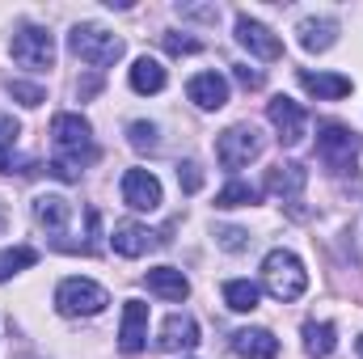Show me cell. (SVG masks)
<instances>
[{
	"label": "cell",
	"instance_id": "35",
	"mask_svg": "<svg viewBox=\"0 0 363 359\" xmlns=\"http://www.w3.org/2000/svg\"><path fill=\"white\" fill-rule=\"evenodd\" d=\"M359 359H363V334H359Z\"/></svg>",
	"mask_w": 363,
	"mask_h": 359
},
{
	"label": "cell",
	"instance_id": "3",
	"mask_svg": "<svg viewBox=\"0 0 363 359\" xmlns=\"http://www.w3.org/2000/svg\"><path fill=\"white\" fill-rule=\"evenodd\" d=\"M262 287L271 292L279 304L300 300L304 287H308V270H304V263L291 250H271L267 263H262Z\"/></svg>",
	"mask_w": 363,
	"mask_h": 359
},
{
	"label": "cell",
	"instance_id": "13",
	"mask_svg": "<svg viewBox=\"0 0 363 359\" xmlns=\"http://www.w3.org/2000/svg\"><path fill=\"white\" fill-rule=\"evenodd\" d=\"M304 186H308V170L300 161H287V165H274L271 174H267V186L262 190L274 194V199H283V203H300Z\"/></svg>",
	"mask_w": 363,
	"mask_h": 359
},
{
	"label": "cell",
	"instance_id": "8",
	"mask_svg": "<svg viewBox=\"0 0 363 359\" xmlns=\"http://www.w3.org/2000/svg\"><path fill=\"white\" fill-rule=\"evenodd\" d=\"M267 118H271L274 131H279V144H287V148H296V144L308 136V114H304V106L291 101V97H274L271 106H267Z\"/></svg>",
	"mask_w": 363,
	"mask_h": 359
},
{
	"label": "cell",
	"instance_id": "7",
	"mask_svg": "<svg viewBox=\"0 0 363 359\" xmlns=\"http://www.w3.org/2000/svg\"><path fill=\"white\" fill-rule=\"evenodd\" d=\"M13 60H17L21 68H30V72L51 68V64H55V38H51V30H43V26H21V30L13 34Z\"/></svg>",
	"mask_w": 363,
	"mask_h": 359
},
{
	"label": "cell",
	"instance_id": "21",
	"mask_svg": "<svg viewBox=\"0 0 363 359\" xmlns=\"http://www.w3.org/2000/svg\"><path fill=\"white\" fill-rule=\"evenodd\" d=\"M165 64L161 60H152V55H140L135 64H131V89L135 93H161L165 89Z\"/></svg>",
	"mask_w": 363,
	"mask_h": 359
},
{
	"label": "cell",
	"instance_id": "10",
	"mask_svg": "<svg viewBox=\"0 0 363 359\" xmlns=\"http://www.w3.org/2000/svg\"><path fill=\"white\" fill-rule=\"evenodd\" d=\"M123 203L135 211H157L161 207V182L152 170H127L123 174Z\"/></svg>",
	"mask_w": 363,
	"mask_h": 359
},
{
	"label": "cell",
	"instance_id": "4",
	"mask_svg": "<svg viewBox=\"0 0 363 359\" xmlns=\"http://www.w3.org/2000/svg\"><path fill=\"white\" fill-rule=\"evenodd\" d=\"M359 148H363V140L351 127H342V123H317V157H321L325 170H334V174L355 170Z\"/></svg>",
	"mask_w": 363,
	"mask_h": 359
},
{
	"label": "cell",
	"instance_id": "25",
	"mask_svg": "<svg viewBox=\"0 0 363 359\" xmlns=\"http://www.w3.org/2000/svg\"><path fill=\"white\" fill-rule=\"evenodd\" d=\"M258 194H262V190L250 186V182H228V186L216 194V207H224V211H228V207H250V203H258Z\"/></svg>",
	"mask_w": 363,
	"mask_h": 359
},
{
	"label": "cell",
	"instance_id": "34",
	"mask_svg": "<svg viewBox=\"0 0 363 359\" xmlns=\"http://www.w3.org/2000/svg\"><path fill=\"white\" fill-rule=\"evenodd\" d=\"M0 228H4V203H0Z\"/></svg>",
	"mask_w": 363,
	"mask_h": 359
},
{
	"label": "cell",
	"instance_id": "32",
	"mask_svg": "<svg viewBox=\"0 0 363 359\" xmlns=\"http://www.w3.org/2000/svg\"><path fill=\"white\" fill-rule=\"evenodd\" d=\"M233 72H237V81H241L245 89H262V72H258V68H250V64H237Z\"/></svg>",
	"mask_w": 363,
	"mask_h": 359
},
{
	"label": "cell",
	"instance_id": "33",
	"mask_svg": "<svg viewBox=\"0 0 363 359\" xmlns=\"http://www.w3.org/2000/svg\"><path fill=\"white\" fill-rule=\"evenodd\" d=\"M182 17H203V21H216L220 9L216 4H182Z\"/></svg>",
	"mask_w": 363,
	"mask_h": 359
},
{
	"label": "cell",
	"instance_id": "31",
	"mask_svg": "<svg viewBox=\"0 0 363 359\" xmlns=\"http://www.w3.org/2000/svg\"><path fill=\"white\" fill-rule=\"evenodd\" d=\"M178 182L186 186V190H190V194H194V190L203 186V174H199V165H194V161H186V165H178Z\"/></svg>",
	"mask_w": 363,
	"mask_h": 359
},
{
	"label": "cell",
	"instance_id": "14",
	"mask_svg": "<svg viewBox=\"0 0 363 359\" xmlns=\"http://www.w3.org/2000/svg\"><path fill=\"white\" fill-rule=\"evenodd\" d=\"M157 347L161 351H194L199 347V321L190 313H169L161 334H157Z\"/></svg>",
	"mask_w": 363,
	"mask_h": 359
},
{
	"label": "cell",
	"instance_id": "5",
	"mask_svg": "<svg viewBox=\"0 0 363 359\" xmlns=\"http://www.w3.org/2000/svg\"><path fill=\"white\" fill-rule=\"evenodd\" d=\"M262 148H267L262 131H258L254 123H237V127L220 131V140H216V161H220L224 170H245L250 161L262 157Z\"/></svg>",
	"mask_w": 363,
	"mask_h": 359
},
{
	"label": "cell",
	"instance_id": "28",
	"mask_svg": "<svg viewBox=\"0 0 363 359\" xmlns=\"http://www.w3.org/2000/svg\"><path fill=\"white\" fill-rule=\"evenodd\" d=\"M9 93H13V97H17L21 106H30V110L47 101V93L38 89V85H26V81H9Z\"/></svg>",
	"mask_w": 363,
	"mask_h": 359
},
{
	"label": "cell",
	"instance_id": "20",
	"mask_svg": "<svg viewBox=\"0 0 363 359\" xmlns=\"http://www.w3.org/2000/svg\"><path fill=\"white\" fill-rule=\"evenodd\" d=\"M300 85L304 93L321 97V101H338L351 93V77H338V72H300Z\"/></svg>",
	"mask_w": 363,
	"mask_h": 359
},
{
	"label": "cell",
	"instance_id": "18",
	"mask_svg": "<svg viewBox=\"0 0 363 359\" xmlns=\"http://www.w3.org/2000/svg\"><path fill=\"white\" fill-rule=\"evenodd\" d=\"M296 34H300V47L304 51H330L334 43H338V21L334 17H304L300 26H296Z\"/></svg>",
	"mask_w": 363,
	"mask_h": 359
},
{
	"label": "cell",
	"instance_id": "23",
	"mask_svg": "<svg viewBox=\"0 0 363 359\" xmlns=\"http://www.w3.org/2000/svg\"><path fill=\"white\" fill-rule=\"evenodd\" d=\"M224 304H228L233 313H254V309H258V283H250V279H228V283H224Z\"/></svg>",
	"mask_w": 363,
	"mask_h": 359
},
{
	"label": "cell",
	"instance_id": "22",
	"mask_svg": "<svg viewBox=\"0 0 363 359\" xmlns=\"http://www.w3.org/2000/svg\"><path fill=\"white\" fill-rule=\"evenodd\" d=\"M334 347H338V330L330 321H304V351L308 355L325 359V355H334Z\"/></svg>",
	"mask_w": 363,
	"mask_h": 359
},
{
	"label": "cell",
	"instance_id": "11",
	"mask_svg": "<svg viewBox=\"0 0 363 359\" xmlns=\"http://www.w3.org/2000/svg\"><path fill=\"white\" fill-rule=\"evenodd\" d=\"M144 343H148V304H144V300H127V304H123L118 351H123V355H140Z\"/></svg>",
	"mask_w": 363,
	"mask_h": 359
},
{
	"label": "cell",
	"instance_id": "30",
	"mask_svg": "<svg viewBox=\"0 0 363 359\" xmlns=\"http://www.w3.org/2000/svg\"><path fill=\"white\" fill-rule=\"evenodd\" d=\"M17 136H21V123H17L13 114H4V110H0V153H4V148H13V144H17Z\"/></svg>",
	"mask_w": 363,
	"mask_h": 359
},
{
	"label": "cell",
	"instance_id": "1",
	"mask_svg": "<svg viewBox=\"0 0 363 359\" xmlns=\"http://www.w3.org/2000/svg\"><path fill=\"white\" fill-rule=\"evenodd\" d=\"M51 144H55V157H51L47 170L60 182H81L85 165L93 161L89 118H81V114H55L51 118Z\"/></svg>",
	"mask_w": 363,
	"mask_h": 359
},
{
	"label": "cell",
	"instance_id": "6",
	"mask_svg": "<svg viewBox=\"0 0 363 359\" xmlns=\"http://www.w3.org/2000/svg\"><path fill=\"white\" fill-rule=\"evenodd\" d=\"M106 304H110V292L93 279H81V275H72L55 287V309L64 317H97Z\"/></svg>",
	"mask_w": 363,
	"mask_h": 359
},
{
	"label": "cell",
	"instance_id": "26",
	"mask_svg": "<svg viewBox=\"0 0 363 359\" xmlns=\"http://www.w3.org/2000/svg\"><path fill=\"white\" fill-rule=\"evenodd\" d=\"M127 140H131V148L135 153H152L161 140H157V123H144V118H135L131 127H127Z\"/></svg>",
	"mask_w": 363,
	"mask_h": 359
},
{
	"label": "cell",
	"instance_id": "12",
	"mask_svg": "<svg viewBox=\"0 0 363 359\" xmlns=\"http://www.w3.org/2000/svg\"><path fill=\"white\" fill-rule=\"evenodd\" d=\"M165 237H157L152 228H144V224H135V220H123V224H114V233H110V245H114V254H123V258H140V254H148L152 245H161Z\"/></svg>",
	"mask_w": 363,
	"mask_h": 359
},
{
	"label": "cell",
	"instance_id": "17",
	"mask_svg": "<svg viewBox=\"0 0 363 359\" xmlns=\"http://www.w3.org/2000/svg\"><path fill=\"white\" fill-rule=\"evenodd\" d=\"M190 101L199 106V110H220L224 101H228V81L220 77V72H199V77H190Z\"/></svg>",
	"mask_w": 363,
	"mask_h": 359
},
{
	"label": "cell",
	"instance_id": "29",
	"mask_svg": "<svg viewBox=\"0 0 363 359\" xmlns=\"http://www.w3.org/2000/svg\"><path fill=\"white\" fill-rule=\"evenodd\" d=\"M216 241H220L228 254H241V250L250 245V233H245V228H216Z\"/></svg>",
	"mask_w": 363,
	"mask_h": 359
},
{
	"label": "cell",
	"instance_id": "19",
	"mask_svg": "<svg viewBox=\"0 0 363 359\" xmlns=\"http://www.w3.org/2000/svg\"><path fill=\"white\" fill-rule=\"evenodd\" d=\"M233 351L245 359H274L279 355V338L262 326H250V330H237L233 334Z\"/></svg>",
	"mask_w": 363,
	"mask_h": 359
},
{
	"label": "cell",
	"instance_id": "2",
	"mask_svg": "<svg viewBox=\"0 0 363 359\" xmlns=\"http://www.w3.org/2000/svg\"><path fill=\"white\" fill-rule=\"evenodd\" d=\"M68 51H72L81 64H89V68H110V64L123 60V38H118L114 30L97 26V21H81V26H72V34H68Z\"/></svg>",
	"mask_w": 363,
	"mask_h": 359
},
{
	"label": "cell",
	"instance_id": "16",
	"mask_svg": "<svg viewBox=\"0 0 363 359\" xmlns=\"http://www.w3.org/2000/svg\"><path fill=\"white\" fill-rule=\"evenodd\" d=\"M144 283H148L152 296H161V300H169V304H182V300L190 296V279H186L178 267H152L144 275Z\"/></svg>",
	"mask_w": 363,
	"mask_h": 359
},
{
	"label": "cell",
	"instance_id": "9",
	"mask_svg": "<svg viewBox=\"0 0 363 359\" xmlns=\"http://www.w3.org/2000/svg\"><path fill=\"white\" fill-rule=\"evenodd\" d=\"M237 43H241L250 55L267 60V64H274V60L283 55V43H279V34H274V30H267L262 21H254L250 13H241V17H237Z\"/></svg>",
	"mask_w": 363,
	"mask_h": 359
},
{
	"label": "cell",
	"instance_id": "15",
	"mask_svg": "<svg viewBox=\"0 0 363 359\" xmlns=\"http://www.w3.org/2000/svg\"><path fill=\"white\" fill-rule=\"evenodd\" d=\"M34 220H38V228L64 237L68 224H72V203H68L64 194H38V199H34Z\"/></svg>",
	"mask_w": 363,
	"mask_h": 359
},
{
	"label": "cell",
	"instance_id": "24",
	"mask_svg": "<svg viewBox=\"0 0 363 359\" xmlns=\"http://www.w3.org/2000/svg\"><path fill=\"white\" fill-rule=\"evenodd\" d=\"M34 263H38V250H30V245H9V250H0V283L13 279V275H21V270H30Z\"/></svg>",
	"mask_w": 363,
	"mask_h": 359
},
{
	"label": "cell",
	"instance_id": "27",
	"mask_svg": "<svg viewBox=\"0 0 363 359\" xmlns=\"http://www.w3.org/2000/svg\"><path fill=\"white\" fill-rule=\"evenodd\" d=\"M161 43H165V51L169 55H194L203 43L194 38V34H178V30H169V34H161Z\"/></svg>",
	"mask_w": 363,
	"mask_h": 359
}]
</instances>
